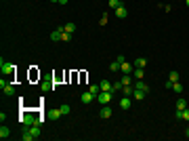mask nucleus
<instances>
[{"instance_id":"20e7f679","label":"nucleus","mask_w":189,"mask_h":141,"mask_svg":"<svg viewBox=\"0 0 189 141\" xmlns=\"http://www.w3.org/2000/svg\"><path fill=\"white\" fill-rule=\"evenodd\" d=\"M36 118H38V116H34V114H23V116L19 118V122L25 124V126H32V124H36Z\"/></svg>"},{"instance_id":"dca6fc26","label":"nucleus","mask_w":189,"mask_h":141,"mask_svg":"<svg viewBox=\"0 0 189 141\" xmlns=\"http://www.w3.org/2000/svg\"><path fill=\"white\" fill-rule=\"evenodd\" d=\"M0 137H2V139H6V137H11V129L2 124V126H0Z\"/></svg>"},{"instance_id":"72a5a7b5","label":"nucleus","mask_w":189,"mask_h":141,"mask_svg":"<svg viewBox=\"0 0 189 141\" xmlns=\"http://www.w3.org/2000/svg\"><path fill=\"white\" fill-rule=\"evenodd\" d=\"M185 6H189V0H185Z\"/></svg>"},{"instance_id":"2f4dec72","label":"nucleus","mask_w":189,"mask_h":141,"mask_svg":"<svg viewBox=\"0 0 189 141\" xmlns=\"http://www.w3.org/2000/svg\"><path fill=\"white\" fill-rule=\"evenodd\" d=\"M105 23H107V15H103V17L99 19V25H105Z\"/></svg>"},{"instance_id":"f03ea898","label":"nucleus","mask_w":189,"mask_h":141,"mask_svg":"<svg viewBox=\"0 0 189 141\" xmlns=\"http://www.w3.org/2000/svg\"><path fill=\"white\" fill-rule=\"evenodd\" d=\"M0 67H2V76H13V74H15V65H13L11 61L0 59Z\"/></svg>"},{"instance_id":"4468645a","label":"nucleus","mask_w":189,"mask_h":141,"mask_svg":"<svg viewBox=\"0 0 189 141\" xmlns=\"http://www.w3.org/2000/svg\"><path fill=\"white\" fill-rule=\"evenodd\" d=\"M185 107H187V99L179 97V99H177V112H183Z\"/></svg>"},{"instance_id":"f8f14e48","label":"nucleus","mask_w":189,"mask_h":141,"mask_svg":"<svg viewBox=\"0 0 189 141\" xmlns=\"http://www.w3.org/2000/svg\"><path fill=\"white\" fill-rule=\"evenodd\" d=\"M120 70H122L124 74H130V72L135 70V65H133V63H128V61H122V65H120Z\"/></svg>"},{"instance_id":"39448f33","label":"nucleus","mask_w":189,"mask_h":141,"mask_svg":"<svg viewBox=\"0 0 189 141\" xmlns=\"http://www.w3.org/2000/svg\"><path fill=\"white\" fill-rule=\"evenodd\" d=\"M0 89H2V93L8 95V97H11V95H15V87H13V84H8V82H4V78L0 80Z\"/></svg>"},{"instance_id":"6e6552de","label":"nucleus","mask_w":189,"mask_h":141,"mask_svg":"<svg viewBox=\"0 0 189 141\" xmlns=\"http://www.w3.org/2000/svg\"><path fill=\"white\" fill-rule=\"evenodd\" d=\"M111 114H114V112H111V107H109V105H103V107H101V112H99V118L107 120V118H111Z\"/></svg>"},{"instance_id":"393cba45","label":"nucleus","mask_w":189,"mask_h":141,"mask_svg":"<svg viewBox=\"0 0 189 141\" xmlns=\"http://www.w3.org/2000/svg\"><path fill=\"white\" fill-rule=\"evenodd\" d=\"M179 78H181V76H179V72H175V70L168 74V80H172V82H179Z\"/></svg>"},{"instance_id":"7c9ffc66","label":"nucleus","mask_w":189,"mask_h":141,"mask_svg":"<svg viewBox=\"0 0 189 141\" xmlns=\"http://www.w3.org/2000/svg\"><path fill=\"white\" fill-rule=\"evenodd\" d=\"M69 38H72V34H67V32H63V36H61V40H63V42H67Z\"/></svg>"},{"instance_id":"412c9836","label":"nucleus","mask_w":189,"mask_h":141,"mask_svg":"<svg viewBox=\"0 0 189 141\" xmlns=\"http://www.w3.org/2000/svg\"><path fill=\"white\" fill-rule=\"evenodd\" d=\"M122 87H124V84H122V80H120V82H114V84H111V93H120V91H122Z\"/></svg>"},{"instance_id":"f257e3e1","label":"nucleus","mask_w":189,"mask_h":141,"mask_svg":"<svg viewBox=\"0 0 189 141\" xmlns=\"http://www.w3.org/2000/svg\"><path fill=\"white\" fill-rule=\"evenodd\" d=\"M114 95L116 93H111V91H101V93L97 95V101H99L101 105H109V101L114 99Z\"/></svg>"},{"instance_id":"ddd939ff","label":"nucleus","mask_w":189,"mask_h":141,"mask_svg":"<svg viewBox=\"0 0 189 141\" xmlns=\"http://www.w3.org/2000/svg\"><path fill=\"white\" fill-rule=\"evenodd\" d=\"M145 91H141V89H135V93H133V99H135V101H143V99H145Z\"/></svg>"},{"instance_id":"aec40b11","label":"nucleus","mask_w":189,"mask_h":141,"mask_svg":"<svg viewBox=\"0 0 189 141\" xmlns=\"http://www.w3.org/2000/svg\"><path fill=\"white\" fill-rule=\"evenodd\" d=\"M122 84H124V87L133 84V76H130V74H124V76H122Z\"/></svg>"},{"instance_id":"7ed1b4c3","label":"nucleus","mask_w":189,"mask_h":141,"mask_svg":"<svg viewBox=\"0 0 189 141\" xmlns=\"http://www.w3.org/2000/svg\"><path fill=\"white\" fill-rule=\"evenodd\" d=\"M118 105H120V110L128 112V110L133 107V97H126V95H124V97H122V99L118 101Z\"/></svg>"},{"instance_id":"4be33fe9","label":"nucleus","mask_w":189,"mask_h":141,"mask_svg":"<svg viewBox=\"0 0 189 141\" xmlns=\"http://www.w3.org/2000/svg\"><path fill=\"white\" fill-rule=\"evenodd\" d=\"M172 91L177 95H181L183 93V84H181V82H172Z\"/></svg>"},{"instance_id":"473e14b6","label":"nucleus","mask_w":189,"mask_h":141,"mask_svg":"<svg viewBox=\"0 0 189 141\" xmlns=\"http://www.w3.org/2000/svg\"><path fill=\"white\" fill-rule=\"evenodd\" d=\"M67 2H69V0H59V4H67Z\"/></svg>"},{"instance_id":"bb28decb","label":"nucleus","mask_w":189,"mask_h":141,"mask_svg":"<svg viewBox=\"0 0 189 141\" xmlns=\"http://www.w3.org/2000/svg\"><path fill=\"white\" fill-rule=\"evenodd\" d=\"M21 139H23V141H34V135H32L30 131H23V135H21Z\"/></svg>"},{"instance_id":"9d476101","label":"nucleus","mask_w":189,"mask_h":141,"mask_svg":"<svg viewBox=\"0 0 189 141\" xmlns=\"http://www.w3.org/2000/svg\"><path fill=\"white\" fill-rule=\"evenodd\" d=\"M61 36H63V25H61V28H57V30L50 34V40H53V42H57V40H61Z\"/></svg>"},{"instance_id":"423d86ee","label":"nucleus","mask_w":189,"mask_h":141,"mask_svg":"<svg viewBox=\"0 0 189 141\" xmlns=\"http://www.w3.org/2000/svg\"><path fill=\"white\" fill-rule=\"evenodd\" d=\"M80 99H82V103H86V105H88V103H93V101H97V97H94L91 91H84V93L80 95Z\"/></svg>"},{"instance_id":"f704fd0d","label":"nucleus","mask_w":189,"mask_h":141,"mask_svg":"<svg viewBox=\"0 0 189 141\" xmlns=\"http://www.w3.org/2000/svg\"><path fill=\"white\" fill-rule=\"evenodd\" d=\"M50 2H59V0H50Z\"/></svg>"},{"instance_id":"f3484780","label":"nucleus","mask_w":189,"mask_h":141,"mask_svg":"<svg viewBox=\"0 0 189 141\" xmlns=\"http://www.w3.org/2000/svg\"><path fill=\"white\" fill-rule=\"evenodd\" d=\"M40 87H42V91H50V89H55L57 84H53L50 80H42V84H40Z\"/></svg>"},{"instance_id":"a211bd4d","label":"nucleus","mask_w":189,"mask_h":141,"mask_svg":"<svg viewBox=\"0 0 189 141\" xmlns=\"http://www.w3.org/2000/svg\"><path fill=\"white\" fill-rule=\"evenodd\" d=\"M135 89H141L145 93H149V84H145L143 80H137V84H135Z\"/></svg>"},{"instance_id":"2eb2a0df","label":"nucleus","mask_w":189,"mask_h":141,"mask_svg":"<svg viewBox=\"0 0 189 141\" xmlns=\"http://www.w3.org/2000/svg\"><path fill=\"white\" fill-rule=\"evenodd\" d=\"M63 32L74 34V32H76V23H72V21H69V23H65V25H63Z\"/></svg>"},{"instance_id":"6ab92c4d","label":"nucleus","mask_w":189,"mask_h":141,"mask_svg":"<svg viewBox=\"0 0 189 141\" xmlns=\"http://www.w3.org/2000/svg\"><path fill=\"white\" fill-rule=\"evenodd\" d=\"M99 87H101V91H111V82L109 80H101Z\"/></svg>"},{"instance_id":"cd10ccee","label":"nucleus","mask_w":189,"mask_h":141,"mask_svg":"<svg viewBox=\"0 0 189 141\" xmlns=\"http://www.w3.org/2000/svg\"><path fill=\"white\" fill-rule=\"evenodd\" d=\"M59 110H61V114H63V116H67V114H69V112H72V107H69V105H67V103H63V105H61V107H59Z\"/></svg>"},{"instance_id":"0eeeda50","label":"nucleus","mask_w":189,"mask_h":141,"mask_svg":"<svg viewBox=\"0 0 189 141\" xmlns=\"http://www.w3.org/2000/svg\"><path fill=\"white\" fill-rule=\"evenodd\" d=\"M63 114H61V110L59 107H53V110H48L46 112V118H50V120H59Z\"/></svg>"},{"instance_id":"5701e85b","label":"nucleus","mask_w":189,"mask_h":141,"mask_svg":"<svg viewBox=\"0 0 189 141\" xmlns=\"http://www.w3.org/2000/svg\"><path fill=\"white\" fill-rule=\"evenodd\" d=\"M145 65H147V59H145V57H139V59L135 61V67H145Z\"/></svg>"},{"instance_id":"c85d7f7f","label":"nucleus","mask_w":189,"mask_h":141,"mask_svg":"<svg viewBox=\"0 0 189 141\" xmlns=\"http://www.w3.org/2000/svg\"><path fill=\"white\" fill-rule=\"evenodd\" d=\"M120 4H122V2H120V0H109V6H111V8H118V6H120Z\"/></svg>"},{"instance_id":"b1692460","label":"nucleus","mask_w":189,"mask_h":141,"mask_svg":"<svg viewBox=\"0 0 189 141\" xmlns=\"http://www.w3.org/2000/svg\"><path fill=\"white\" fill-rule=\"evenodd\" d=\"M109 70H111V72H120V61H118V59L111 61V63H109Z\"/></svg>"},{"instance_id":"1a4fd4ad","label":"nucleus","mask_w":189,"mask_h":141,"mask_svg":"<svg viewBox=\"0 0 189 141\" xmlns=\"http://www.w3.org/2000/svg\"><path fill=\"white\" fill-rule=\"evenodd\" d=\"M114 11H116V17H120V19H124V17L128 15V11H126V6H124V4H120V6H118V8H114Z\"/></svg>"},{"instance_id":"9b49d317","label":"nucleus","mask_w":189,"mask_h":141,"mask_svg":"<svg viewBox=\"0 0 189 141\" xmlns=\"http://www.w3.org/2000/svg\"><path fill=\"white\" fill-rule=\"evenodd\" d=\"M133 78H135V80H143V78H145V70H143V67H135Z\"/></svg>"},{"instance_id":"c756f323","label":"nucleus","mask_w":189,"mask_h":141,"mask_svg":"<svg viewBox=\"0 0 189 141\" xmlns=\"http://www.w3.org/2000/svg\"><path fill=\"white\" fill-rule=\"evenodd\" d=\"M181 120H187V122H189V107H185V110H183V116H181Z\"/></svg>"},{"instance_id":"a878e982","label":"nucleus","mask_w":189,"mask_h":141,"mask_svg":"<svg viewBox=\"0 0 189 141\" xmlns=\"http://www.w3.org/2000/svg\"><path fill=\"white\" fill-rule=\"evenodd\" d=\"M88 91H91V93L97 97V95L101 93V87H99V84H91V87H88Z\"/></svg>"}]
</instances>
